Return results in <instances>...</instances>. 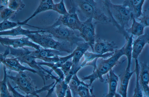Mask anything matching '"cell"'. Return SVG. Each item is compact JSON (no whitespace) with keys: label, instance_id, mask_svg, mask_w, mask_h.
<instances>
[{"label":"cell","instance_id":"ab89813d","mask_svg":"<svg viewBox=\"0 0 149 97\" xmlns=\"http://www.w3.org/2000/svg\"><path fill=\"white\" fill-rule=\"evenodd\" d=\"M64 97H72L71 92L68 86L66 91Z\"/></svg>","mask_w":149,"mask_h":97},{"label":"cell","instance_id":"74e56055","mask_svg":"<svg viewBox=\"0 0 149 97\" xmlns=\"http://www.w3.org/2000/svg\"><path fill=\"white\" fill-rule=\"evenodd\" d=\"M60 56H56L53 57H50L42 58L41 59L44 61V62L50 63H55L58 62Z\"/></svg>","mask_w":149,"mask_h":97},{"label":"cell","instance_id":"3957f363","mask_svg":"<svg viewBox=\"0 0 149 97\" xmlns=\"http://www.w3.org/2000/svg\"><path fill=\"white\" fill-rule=\"evenodd\" d=\"M103 1L113 26L116 27L119 25L125 29L130 27L129 22L131 21V14L127 8L123 4H114L110 0Z\"/></svg>","mask_w":149,"mask_h":97},{"label":"cell","instance_id":"4fadbf2b","mask_svg":"<svg viewBox=\"0 0 149 97\" xmlns=\"http://www.w3.org/2000/svg\"><path fill=\"white\" fill-rule=\"evenodd\" d=\"M114 42L109 41L100 38H96L94 46V53L103 55L109 52H114L118 48Z\"/></svg>","mask_w":149,"mask_h":97},{"label":"cell","instance_id":"f1b7e54d","mask_svg":"<svg viewBox=\"0 0 149 97\" xmlns=\"http://www.w3.org/2000/svg\"><path fill=\"white\" fill-rule=\"evenodd\" d=\"M135 66L134 69L136 74V85L134 89V93L132 97H143V93L139 81V64L137 59H135Z\"/></svg>","mask_w":149,"mask_h":97},{"label":"cell","instance_id":"ee69618b","mask_svg":"<svg viewBox=\"0 0 149 97\" xmlns=\"http://www.w3.org/2000/svg\"><path fill=\"white\" fill-rule=\"evenodd\" d=\"M1 62H0V64H1Z\"/></svg>","mask_w":149,"mask_h":97},{"label":"cell","instance_id":"6da1fadb","mask_svg":"<svg viewBox=\"0 0 149 97\" xmlns=\"http://www.w3.org/2000/svg\"><path fill=\"white\" fill-rule=\"evenodd\" d=\"M74 5L76 11L86 19L90 18L95 19L96 23L107 24L111 23L110 18L104 12L105 7L103 0H70Z\"/></svg>","mask_w":149,"mask_h":97},{"label":"cell","instance_id":"60d3db41","mask_svg":"<svg viewBox=\"0 0 149 97\" xmlns=\"http://www.w3.org/2000/svg\"><path fill=\"white\" fill-rule=\"evenodd\" d=\"M9 0H0V5L7 7L8 5Z\"/></svg>","mask_w":149,"mask_h":97},{"label":"cell","instance_id":"277c9868","mask_svg":"<svg viewBox=\"0 0 149 97\" xmlns=\"http://www.w3.org/2000/svg\"><path fill=\"white\" fill-rule=\"evenodd\" d=\"M37 33L30 34L26 36L43 48L56 50L68 53H71L72 52V46L69 43L56 41L49 33Z\"/></svg>","mask_w":149,"mask_h":97},{"label":"cell","instance_id":"7a4b0ae2","mask_svg":"<svg viewBox=\"0 0 149 97\" xmlns=\"http://www.w3.org/2000/svg\"><path fill=\"white\" fill-rule=\"evenodd\" d=\"M125 45L119 49H116L114 51L113 55L109 58L104 59L100 58V61L98 64H96V68L91 74L82 78V81H84L89 80V84L90 87L96 79H98L101 82L105 81L102 76L107 73L114 66L121 63L119 61L120 58L124 55Z\"/></svg>","mask_w":149,"mask_h":97},{"label":"cell","instance_id":"b9f144b4","mask_svg":"<svg viewBox=\"0 0 149 97\" xmlns=\"http://www.w3.org/2000/svg\"><path fill=\"white\" fill-rule=\"evenodd\" d=\"M6 7H7L1 5H0V13L4 8Z\"/></svg>","mask_w":149,"mask_h":97},{"label":"cell","instance_id":"f546056e","mask_svg":"<svg viewBox=\"0 0 149 97\" xmlns=\"http://www.w3.org/2000/svg\"><path fill=\"white\" fill-rule=\"evenodd\" d=\"M85 83L84 81H80L78 77L77 73L73 75L68 84V86L71 90L73 97H76L77 95V91L79 86Z\"/></svg>","mask_w":149,"mask_h":97},{"label":"cell","instance_id":"8992f818","mask_svg":"<svg viewBox=\"0 0 149 97\" xmlns=\"http://www.w3.org/2000/svg\"><path fill=\"white\" fill-rule=\"evenodd\" d=\"M7 78L12 80L16 86L14 87L24 92L26 95H32L36 97H40L38 94L44 91L43 88L38 90L35 81L24 71L18 72L15 76L7 74Z\"/></svg>","mask_w":149,"mask_h":97},{"label":"cell","instance_id":"1f68e13d","mask_svg":"<svg viewBox=\"0 0 149 97\" xmlns=\"http://www.w3.org/2000/svg\"><path fill=\"white\" fill-rule=\"evenodd\" d=\"M52 10L56 11L61 15H65L68 14L63 0L60 1L58 3H54L53 5Z\"/></svg>","mask_w":149,"mask_h":97},{"label":"cell","instance_id":"cb8c5ba5","mask_svg":"<svg viewBox=\"0 0 149 97\" xmlns=\"http://www.w3.org/2000/svg\"><path fill=\"white\" fill-rule=\"evenodd\" d=\"M133 36L131 34L129 38L126 40L125 44L124 55H125L127 59V64L125 71H130V69L131 64L132 58V44Z\"/></svg>","mask_w":149,"mask_h":97},{"label":"cell","instance_id":"8d00e7d4","mask_svg":"<svg viewBox=\"0 0 149 97\" xmlns=\"http://www.w3.org/2000/svg\"><path fill=\"white\" fill-rule=\"evenodd\" d=\"M72 65V61L68 60L61 66V70L65 76L70 70Z\"/></svg>","mask_w":149,"mask_h":97},{"label":"cell","instance_id":"d6a6232c","mask_svg":"<svg viewBox=\"0 0 149 97\" xmlns=\"http://www.w3.org/2000/svg\"><path fill=\"white\" fill-rule=\"evenodd\" d=\"M19 25L18 22H11L8 20H3L0 23V32L5 31L17 27Z\"/></svg>","mask_w":149,"mask_h":97},{"label":"cell","instance_id":"4dcf8cb0","mask_svg":"<svg viewBox=\"0 0 149 97\" xmlns=\"http://www.w3.org/2000/svg\"><path fill=\"white\" fill-rule=\"evenodd\" d=\"M25 6V4L22 0H9L8 7L16 12L24 8Z\"/></svg>","mask_w":149,"mask_h":97},{"label":"cell","instance_id":"83f0119b","mask_svg":"<svg viewBox=\"0 0 149 97\" xmlns=\"http://www.w3.org/2000/svg\"><path fill=\"white\" fill-rule=\"evenodd\" d=\"M89 84L86 83L80 85L78 87L77 93L80 97H95L93 92V87L90 88Z\"/></svg>","mask_w":149,"mask_h":97},{"label":"cell","instance_id":"52a82bcc","mask_svg":"<svg viewBox=\"0 0 149 97\" xmlns=\"http://www.w3.org/2000/svg\"><path fill=\"white\" fill-rule=\"evenodd\" d=\"M38 28L44 30V33H49L53 38L57 39L58 41L69 43L72 46L74 44H77L79 42L84 41L74 30L63 25L50 28Z\"/></svg>","mask_w":149,"mask_h":97},{"label":"cell","instance_id":"7402d4cb","mask_svg":"<svg viewBox=\"0 0 149 97\" xmlns=\"http://www.w3.org/2000/svg\"><path fill=\"white\" fill-rule=\"evenodd\" d=\"M114 53V52L111 53H107L103 55L97 54L93 52H91L87 51L84 54V60L79 67L81 69L86 66V64L88 62H91L93 60L102 58L104 59H107L112 56Z\"/></svg>","mask_w":149,"mask_h":97},{"label":"cell","instance_id":"7bdbcfd3","mask_svg":"<svg viewBox=\"0 0 149 97\" xmlns=\"http://www.w3.org/2000/svg\"><path fill=\"white\" fill-rule=\"evenodd\" d=\"M114 96L115 97H122L120 94L116 93L115 94Z\"/></svg>","mask_w":149,"mask_h":97},{"label":"cell","instance_id":"9c48e42d","mask_svg":"<svg viewBox=\"0 0 149 97\" xmlns=\"http://www.w3.org/2000/svg\"><path fill=\"white\" fill-rule=\"evenodd\" d=\"M93 19L90 18L84 21H82L79 31V35L85 42L89 43L92 52L94 53L93 47L96 38L95 25L96 23L93 21Z\"/></svg>","mask_w":149,"mask_h":97},{"label":"cell","instance_id":"484cf974","mask_svg":"<svg viewBox=\"0 0 149 97\" xmlns=\"http://www.w3.org/2000/svg\"><path fill=\"white\" fill-rule=\"evenodd\" d=\"M74 55L73 52L70 55L62 57H59L58 61L55 63H50L46 62H37L38 65L39 66H45L49 67L53 71H55L57 68H60L67 61L72 58Z\"/></svg>","mask_w":149,"mask_h":97},{"label":"cell","instance_id":"2e32d148","mask_svg":"<svg viewBox=\"0 0 149 97\" xmlns=\"http://www.w3.org/2000/svg\"><path fill=\"white\" fill-rule=\"evenodd\" d=\"M2 63L6 69L11 71H13L19 72L28 71L33 73H37L39 75L38 72L35 70L22 65L15 57L11 58L6 57Z\"/></svg>","mask_w":149,"mask_h":97},{"label":"cell","instance_id":"f35d334b","mask_svg":"<svg viewBox=\"0 0 149 97\" xmlns=\"http://www.w3.org/2000/svg\"><path fill=\"white\" fill-rule=\"evenodd\" d=\"M9 51L8 46H7V48L5 51L3 53H0V62L2 63L4 59L6 57L7 55H9Z\"/></svg>","mask_w":149,"mask_h":97},{"label":"cell","instance_id":"8fae6325","mask_svg":"<svg viewBox=\"0 0 149 97\" xmlns=\"http://www.w3.org/2000/svg\"><path fill=\"white\" fill-rule=\"evenodd\" d=\"M139 69V84L143 94L147 97H149V66L148 62H141Z\"/></svg>","mask_w":149,"mask_h":97},{"label":"cell","instance_id":"44dd1931","mask_svg":"<svg viewBox=\"0 0 149 97\" xmlns=\"http://www.w3.org/2000/svg\"><path fill=\"white\" fill-rule=\"evenodd\" d=\"M69 83L64 80L60 81L55 85H53L48 90L45 97H51L54 92L55 88L57 97H64Z\"/></svg>","mask_w":149,"mask_h":97},{"label":"cell","instance_id":"e575fe53","mask_svg":"<svg viewBox=\"0 0 149 97\" xmlns=\"http://www.w3.org/2000/svg\"><path fill=\"white\" fill-rule=\"evenodd\" d=\"M16 13V12L6 7L0 13V17L3 20H8L12 16H13Z\"/></svg>","mask_w":149,"mask_h":97},{"label":"cell","instance_id":"d6986e66","mask_svg":"<svg viewBox=\"0 0 149 97\" xmlns=\"http://www.w3.org/2000/svg\"><path fill=\"white\" fill-rule=\"evenodd\" d=\"M44 32V31L42 29L37 31H31L23 29L21 25H19L16 28H13L10 30L0 32V36H16L18 35H23L26 36L30 34Z\"/></svg>","mask_w":149,"mask_h":97},{"label":"cell","instance_id":"5bb4252c","mask_svg":"<svg viewBox=\"0 0 149 97\" xmlns=\"http://www.w3.org/2000/svg\"><path fill=\"white\" fill-rule=\"evenodd\" d=\"M149 31L146 30L144 33L138 36L133 41L132 44V58L137 59L146 44H149Z\"/></svg>","mask_w":149,"mask_h":97},{"label":"cell","instance_id":"ba28073f","mask_svg":"<svg viewBox=\"0 0 149 97\" xmlns=\"http://www.w3.org/2000/svg\"><path fill=\"white\" fill-rule=\"evenodd\" d=\"M71 7L68 11V14L65 15H61L56 22L50 26V28L63 25L75 30L79 31L82 23L79 19L76 13V10L73 4L71 2Z\"/></svg>","mask_w":149,"mask_h":97},{"label":"cell","instance_id":"ffe728a7","mask_svg":"<svg viewBox=\"0 0 149 97\" xmlns=\"http://www.w3.org/2000/svg\"><path fill=\"white\" fill-rule=\"evenodd\" d=\"M31 54L36 59H40L42 58L58 56L62 55V52L54 49L42 48L34 51H31Z\"/></svg>","mask_w":149,"mask_h":97},{"label":"cell","instance_id":"9a60e30c","mask_svg":"<svg viewBox=\"0 0 149 97\" xmlns=\"http://www.w3.org/2000/svg\"><path fill=\"white\" fill-rule=\"evenodd\" d=\"M145 0H126L122 4L129 9L131 14V20L132 18L136 20L142 14V7Z\"/></svg>","mask_w":149,"mask_h":97},{"label":"cell","instance_id":"ac0fdd59","mask_svg":"<svg viewBox=\"0 0 149 97\" xmlns=\"http://www.w3.org/2000/svg\"><path fill=\"white\" fill-rule=\"evenodd\" d=\"M53 0H44L40 1V3L33 14L29 18L22 22H18L19 25H26L27 22L38 14L46 11L52 10V7L54 4Z\"/></svg>","mask_w":149,"mask_h":97},{"label":"cell","instance_id":"836d02e7","mask_svg":"<svg viewBox=\"0 0 149 97\" xmlns=\"http://www.w3.org/2000/svg\"><path fill=\"white\" fill-rule=\"evenodd\" d=\"M149 9L145 10L142 12L141 15L137 19L139 20V22L143 25L145 27L149 25ZM136 19V20H137Z\"/></svg>","mask_w":149,"mask_h":97},{"label":"cell","instance_id":"603a6c76","mask_svg":"<svg viewBox=\"0 0 149 97\" xmlns=\"http://www.w3.org/2000/svg\"><path fill=\"white\" fill-rule=\"evenodd\" d=\"M134 72V70L132 72L125 71L120 79L119 93L122 97H127V90L129 81Z\"/></svg>","mask_w":149,"mask_h":97},{"label":"cell","instance_id":"d590c367","mask_svg":"<svg viewBox=\"0 0 149 97\" xmlns=\"http://www.w3.org/2000/svg\"><path fill=\"white\" fill-rule=\"evenodd\" d=\"M7 84L9 91L12 93V97H29L28 95L25 96L17 91L11 85L8 79L7 80Z\"/></svg>","mask_w":149,"mask_h":97},{"label":"cell","instance_id":"4316f807","mask_svg":"<svg viewBox=\"0 0 149 97\" xmlns=\"http://www.w3.org/2000/svg\"><path fill=\"white\" fill-rule=\"evenodd\" d=\"M6 68L3 65L4 75L2 80L0 81V97H12L7 84Z\"/></svg>","mask_w":149,"mask_h":97},{"label":"cell","instance_id":"d4e9b609","mask_svg":"<svg viewBox=\"0 0 149 97\" xmlns=\"http://www.w3.org/2000/svg\"><path fill=\"white\" fill-rule=\"evenodd\" d=\"M133 22L131 26L128 29H125L127 32L133 36H139L143 34L144 26L139 22H137L134 18H132L131 20Z\"/></svg>","mask_w":149,"mask_h":97},{"label":"cell","instance_id":"30bf717a","mask_svg":"<svg viewBox=\"0 0 149 97\" xmlns=\"http://www.w3.org/2000/svg\"><path fill=\"white\" fill-rule=\"evenodd\" d=\"M0 43L6 46H12V47L15 48H23L24 46L31 47L36 50H40L42 48L39 45L30 41L29 38L26 36L14 39L0 36Z\"/></svg>","mask_w":149,"mask_h":97},{"label":"cell","instance_id":"7c38bea8","mask_svg":"<svg viewBox=\"0 0 149 97\" xmlns=\"http://www.w3.org/2000/svg\"><path fill=\"white\" fill-rule=\"evenodd\" d=\"M76 45L77 47L73 51L74 55L72 60V65L70 70L74 74L77 73L79 70L78 67L80 61L90 47L89 43L84 41L79 42Z\"/></svg>","mask_w":149,"mask_h":97},{"label":"cell","instance_id":"5b68a950","mask_svg":"<svg viewBox=\"0 0 149 97\" xmlns=\"http://www.w3.org/2000/svg\"><path fill=\"white\" fill-rule=\"evenodd\" d=\"M9 51V54L14 56L22 64L25 63L28 64L32 69L37 71L39 75L42 79L44 85L45 81L49 78L47 74L43 70L36 61V57L31 54V51L24 47L15 48L12 47L8 46Z\"/></svg>","mask_w":149,"mask_h":97},{"label":"cell","instance_id":"e0dca14e","mask_svg":"<svg viewBox=\"0 0 149 97\" xmlns=\"http://www.w3.org/2000/svg\"><path fill=\"white\" fill-rule=\"evenodd\" d=\"M109 72V74H107V78L105 81L108 84V91L107 93L103 94L102 97H114L116 93L118 77L112 69Z\"/></svg>","mask_w":149,"mask_h":97}]
</instances>
